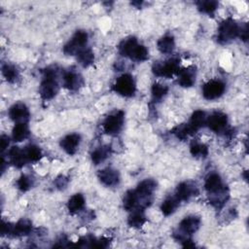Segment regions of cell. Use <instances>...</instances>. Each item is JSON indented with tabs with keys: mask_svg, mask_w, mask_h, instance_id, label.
<instances>
[{
	"mask_svg": "<svg viewBox=\"0 0 249 249\" xmlns=\"http://www.w3.org/2000/svg\"><path fill=\"white\" fill-rule=\"evenodd\" d=\"M239 30H240V26L231 18H229L223 20L220 23L218 28V33H217L218 43L222 45L230 43L231 41L234 40L236 37L239 36Z\"/></svg>",
	"mask_w": 249,
	"mask_h": 249,
	"instance_id": "3957f363",
	"label": "cell"
},
{
	"mask_svg": "<svg viewBox=\"0 0 249 249\" xmlns=\"http://www.w3.org/2000/svg\"><path fill=\"white\" fill-rule=\"evenodd\" d=\"M200 226V218L195 215L185 217L179 224V231L174 232L173 236L183 242L184 240L188 239L190 235L195 233Z\"/></svg>",
	"mask_w": 249,
	"mask_h": 249,
	"instance_id": "277c9868",
	"label": "cell"
},
{
	"mask_svg": "<svg viewBox=\"0 0 249 249\" xmlns=\"http://www.w3.org/2000/svg\"><path fill=\"white\" fill-rule=\"evenodd\" d=\"M171 132L180 140H185L187 139L189 136H192V133L190 131V128L188 126L187 124H181L176 125Z\"/></svg>",
	"mask_w": 249,
	"mask_h": 249,
	"instance_id": "d6a6232c",
	"label": "cell"
},
{
	"mask_svg": "<svg viewBox=\"0 0 249 249\" xmlns=\"http://www.w3.org/2000/svg\"><path fill=\"white\" fill-rule=\"evenodd\" d=\"M77 59L78 62L83 66V67H88L90 64H92L94 60V54L89 48H85L82 51H80L77 54Z\"/></svg>",
	"mask_w": 249,
	"mask_h": 249,
	"instance_id": "4316f807",
	"label": "cell"
},
{
	"mask_svg": "<svg viewBox=\"0 0 249 249\" xmlns=\"http://www.w3.org/2000/svg\"><path fill=\"white\" fill-rule=\"evenodd\" d=\"M8 114L10 119L17 123H26L30 116L29 110L26 107V105L20 102L11 106Z\"/></svg>",
	"mask_w": 249,
	"mask_h": 249,
	"instance_id": "7c38bea8",
	"label": "cell"
},
{
	"mask_svg": "<svg viewBox=\"0 0 249 249\" xmlns=\"http://www.w3.org/2000/svg\"><path fill=\"white\" fill-rule=\"evenodd\" d=\"M2 74L9 83H15L18 79V70L12 64L5 63L2 65Z\"/></svg>",
	"mask_w": 249,
	"mask_h": 249,
	"instance_id": "f1b7e54d",
	"label": "cell"
},
{
	"mask_svg": "<svg viewBox=\"0 0 249 249\" xmlns=\"http://www.w3.org/2000/svg\"><path fill=\"white\" fill-rule=\"evenodd\" d=\"M17 186L21 192H26L32 188L33 179L26 174H22L17 181Z\"/></svg>",
	"mask_w": 249,
	"mask_h": 249,
	"instance_id": "e575fe53",
	"label": "cell"
},
{
	"mask_svg": "<svg viewBox=\"0 0 249 249\" xmlns=\"http://www.w3.org/2000/svg\"><path fill=\"white\" fill-rule=\"evenodd\" d=\"M12 229H13V224L10 222H6L4 220H2L1 223V234L10 236L11 232H12Z\"/></svg>",
	"mask_w": 249,
	"mask_h": 249,
	"instance_id": "d590c367",
	"label": "cell"
},
{
	"mask_svg": "<svg viewBox=\"0 0 249 249\" xmlns=\"http://www.w3.org/2000/svg\"><path fill=\"white\" fill-rule=\"evenodd\" d=\"M43 79L39 87V93L42 99L50 100L53 98L59 90L57 82V69L55 66H49L43 71Z\"/></svg>",
	"mask_w": 249,
	"mask_h": 249,
	"instance_id": "6da1fadb",
	"label": "cell"
},
{
	"mask_svg": "<svg viewBox=\"0 0 249 249\" xmlns=\"http://www.w3.org/2000/svg\"><path fill=\"white\" fill-rule=\"evenodd\" d=\"M68 184V179L64 176H58L55 180H54V185L56 186L57 189L62 190L64 189Z\"/></svg>",
	"mask_w": 249,
	"mask_h": 249,
	"instance_id": "8d00e7d4",
	"label": "cell"
},
{
	"mask_svg": "<svg viewBox=\"0 0 249 249\" xmlns=\"http://www.w3.org/2000/svg\"><path fill=\"white\" fill-rule=\"evenodd\" d=\"M9 160H10V162L18 168L22 167L23 165H25L28 162L26 156L24 154V150L23 149L21 150L17 146H14L10 149Z\"/></svg>",
	"mask_w": 249,
	"mask_h": 249,
	"instance_id": "d6986e66",
	"label": "cell"
},
{
	"mask_svg": "<svg viewBox=\"0 0 249 249\" xmlns=\"http://www.w3.org/2000/svg\"><path fill=\"white\" fill-rule=\"evenodd\" d=\"M226 188H227V186H225L223 184V181H222L220 175L217 173H211L205 179L204 189L206 190L208 195L216 194L218 192L223 191Z\"/></svg>",
	"mask_w": 249,
	"mask_h": 249,
	"instance_id": "9a60e30c",
	"label": "cell"
},
{
	"mask_svg": "<svg viewBox=\"0 0 249 249\" xmlns=\"http://www.w3.org/2000/svg\"><path fill=\"white\" fill-rule=\"evenodd\" d=\"M190 152L194 157L205 158L208 155V147L203 143L193 141L190 145Z\"/></svg>",
	"mask_w": 249,
	"mask_h": 249,
	"instance_id": "f546056e",
	"label": "cell"
},
{
	"mask_svg": "<svg viewBox=\"0 0 249 249\" xmlns=\"http://www.w3.org/2000/svg\"><path fill=\"white\" fill-rule=\"evenodd\" d=\"M196 70L195 66H188L178 73V84L183 88H190L196 82Z\"/></svg>",
	"mask_w": 249,
	"mask_h": 249,
	"instance_id": "2e32d148",
	"label": "cell"
},
{
	"mask_svg": "<svg viewBox=\"0 0 249 249\" xmlns=\"http://www.w3.org/2000/svg\"><path fill=\"white\" fill-rule=\"evenodd\" d=\"M226 86L220 80H211L202 87V95L207 100L219 98L225 92Z\"/></svg>",
	"mask_w": 249,
	"mask_h": 249,
	"instance_id": "9c48e42d",
	"label": "cell"
},
{
	"mask_svg": "<svg viewBox=\"0 0 249 249\" xmlns=\"http://www.w3.org/2000/svg\"><path fill=\"white\" fill-rule=\"evenodd\" d=\"M88 43V34L86 31L78 30L73 37L63 47V53L67 55H75L85 49Z\"/></svg>",
	"mask_w": 249,
	"mask_h": 249,
	"instance_id": "52a82bcc",
	"label": "cell"
},
{
	"mask_svg": "<svg viewBox=\"0 0 249 249\" xmlns=\"http://www.w3.org/2000/svg\"><path fill=\"white\" fill-rule=\"evenodd\" d=\"M84 85L83 77L74 72L68 71L63 75V86L69 90H78Z\"/></svg>",
	"mask_w": 249,
	"mask_h": 249,
	"instance_id": "e0dca14e",
	"label": "cell"
},
{
	"mask_svg": "<svg viewBox=\"0 0 249 249\" xmlns=\"http://www.w3.org/2000/svg\"><path fill=\"white\" fill-rule=\"evenodd\" d=\"M227 124H228V117L226 114L222 112L212 113L209 117L206 118V122H205V125H207L209 129H211L216 133L225 131Z\"/></svg>",
	"mask_w": 249,
	"mask_h": 249,
	"instance_id": "30bf717a",
	"label": "cell"
},
{
	"mask_svg": "<svg viewBox=\"0 0 249 249\" xmlns=\"http://www.w3.org/2000/svg\"><path fill=\"white\" fill-rule=\"evenodd\" d=\"M123 204L124 208L127 211H132L137 208V196L134 190H129L124 194Z\"/></svg>",
	"mask_w": 249,
	"mask_h": 249,
	"instance_id": "83f0119b",
	"label": "cell"
},
{
	"mask_svg": "<svg viewBox=\"0 0 249 249\" xmlns=\"http://www.w3.org/2000/svg\"><path fill=\"white\" fill-rule=\"evenodd\" d=\"M81 142V136L78 133H71L66 135L60 140V147L67 153L68 155H74Z\"/></svg>",
	"mask_w": 249,
	"mask_h": 249,
	"instance_id": "5bb4252c",
	"label": "cell"
},
{
	"mask_svg": "<svg viewBox=\"0 0 249 249\" xmlns=\"http://www.w3.org/2000/svg\"><path fill=\"white\" fill-rule=\"evenodd\" d=\"M32 231V223L27 219H20L16 224H13V229L10 236L19 237L27 235Z\"/></svg>",
	"mask_w": 249,
	"mask_h": 249,
	"instance_id": "ffe728a7",
	"label": "cell"
},
{
	"mask_svg": "<svg viewBox=\"0 0 249 249\" xmlns=\"http://www.w3.org/2000/svg\"><path fill=\"white\" fill-rule=\"evenodd\" d=\"M198 195V189L196 184L192 182H182L180 183L175 190L174 196L181 202L187 201L192 196Z\"/></svg>",
	"mask_w": 249,
	"mask_h": 249,
	"instance_id": "8fae6325",
	"label": "cell"
},
{
	"mask_svg": "<svg viewBox=\"0 0 249 249\" xmlns=\"http://www.w3.org/2000/svg\"><path fill=\"white\" fill-rule=\"evenodd\" d=\"M196 4V7H197L199 12L204 13V14H208V15L213 14L216 11V9L218 8V2L213 1V0L197 1Z\"/></svg>",
	"mask_w": 249,
	"mask_h": 249,
	"instance_id": "1f68e13d",
	"label": "cell"
},
{
	"mask_svg": "<svg viewBox=\"0 0 249 249\" xmlns=\"http://www.w3.org/2000/svg\"><path fill=\"white\" fill-rule=\"evenodd\" d=\"M152 96L154 100H160L168 91V88L160 83H154L152 86Z\"/></svg>",
	"mask_w": 249,
	"mask_h": 249,
	"instance_id": "836d02e7",
	"label": "cell"
},
{
	"mask_svg": "<svg viewBox=\"0 0 249 249\" xmlns=\"http://www.w3.org/2000/svg\"><path fill=\"white\" fill-rule=\"evenodd\" d=\"M179 204H180V201L174 196H169L161 203L160 210L164 216H169L173 212H175V210L177 209Z\"/></svg>",
	"mask_w": 249,
	"mask_h": 249,
	"instance_id": "484cf974",
	"label": "cell"
},
{
	"mask_svg": "<svg viewBox=\"0 0 249 249\" xmlns=\"http://www.w3.org/2000/svg\"><path fill=\"white\" fill-rule=\"evenodd\" d=\"M111 154V147L109 145H104L98 147L91 153V160L94 164H99L104 161Z\"/></svg>",
	"mask_w": 249,
	"mask_h": 249,
	"instance_id": "d4e9b609",
	"label": "cell"
},
{
	"mask_svg": "<svg viewBox=\"0 0 249 249\" xmlns=\"http://www.w3.org/2000/svg\"><path fill=\"white\" fill-rule=\"evenodd\" d=\"M85 206V197L82 194H75L73 195L68 202H67V208L71 214H75L82 210Z\"/></svg>",
	"mask_w": 249,
	"mask_h": 249,
	"instance_id": "44dd1931",
	"label": "cell"
},
{
	"mask_svg": "<svg viewBox=\"0 0 249 249\" xmlns=\"http://www.w3.org/2000/svg\"><path fill=\"white\" fill-rule=\"evenodd\" d=\"M9 143H10L9 137L7 135H5V134L1 135V137H0V145H1V151L2 152H4L8 148Z\"/></svg>",
	"mask_w": 249,
	"mask_h": 249,
	"instance_id": "74e56055",
	"label": "cell"
},
{
	"mask_svg": "<svg viewBox=\"0 0 249 249\" xmlns=\"http://www.w3.org/2000/svg\"><path fill=\"white\" fill-rule=\"evenodd\" d=\"M124 122V113L122 110L116 111L113 114L106 117L102 124V127L105 133L110 135L118 134L123 128Z\"/></svg>",
	"mask_w": 249,
	"mask_h": 249,
	"instance_id": "ba28073f",
	"label": "cell"
},
{
	"mask_svg": "<svg viewBox=\"0 0 249 249\" xmlns=\"http://www.w3.org/2000/svg\"><path fill=\"white\" fill-rule=\"evenodd\" d=\"M206 118L207 117L205 115V112H203L201 110H196L192 114L189 123H187L192 135L196 133V131L199 128H201L203 125H205Z\"/></svg>",
	"mask_w": 249,
	"mask_h": 249,
	"instance_id": "ac0fdd59",
	"label": "cell"
},
{
	"mask_svg": "<svg viewBox=\"0 0 249 249\" xmlns=\"http://www.w3.org/2000/svg\"><path fill=\"white\" fill-rule=\"evenodd\" d=\"M97 177L99 181L107 187H115L120 183V174L118 170L112 167H106L99 170Z\"/></svg>",
	"mask_w": 249,
	"mask_h": 249,
	"instance_id": "4fadbf2b",
	"label": "cell"
},
{
	"mask_svg": "<svg viewBox=\"0 0 249 249\" xmlns=\"http://www.w3.org/2000/svg\"><path fill=\"white\" fill-rule=\"evenodd\" d=\"M243 41H246L248 38V25L247 23L244 24V26H240V30H239V36Z\"/></svg>",
	"mask_w": 249,
	"mask_h": 249,
	"instance_id": "f35d334b",
	"label": "cell"
},
{
	"mask_svg": "<svg viewBox=\"0 0 249 249\" xmlns=\"http://www.w3.org/2000/svg\"><path fill=\"white\" fill-rule=\"evenodd\" d=\"M29 136V128L26 123H17L13 128V139L20 142Z\"/></svg>",
	"mask_w": 249,
	"mask_h": 249,
	"instance_id": "cb8c5ba5",
	"label": "cell"
},
{
	"mask_svg": "<svg viewBox=\"0 0 249 249\" xmlns=\"http://www.w3.org/2000/svg\"><path fill=\"white\" fill-rule=\"evenodd\" d=\"M23 150L28 161H38L43 156L41 149L36 145H28Z\"/></svg>",
	"mask_w": 249,
	"mask_h": 249,
	"instance_id": "4dcf8cb0",
	"label": "cell"
},
{
	"mask_svg": "<svg viewBox=\"0 0 249 249\" xmlns=\"http://www.w3.org/2000/svg\"><path fill=\"white\" fill-rule=\"evenodd\" d=\"M146 222L144 209H134L127 219V224L133 228H141Z\"/></svg>",
	"mask_w": 249,
	"mask_h": 249,
	"instance_id": "7402d4cb",
	"label": "cell"
},
{
	"mask_svg": "<svg viewBox=\"0 0 249 249\" xmlns=\"http://www.w3.org/2000/svg\"><path fill=\"white\" fill-rule=\"evenodd\" d=\"M152 71L157 77L171 78L173 75L178 74L180 71L179 59L171 58L163 62H157L153 65Z\"/></svg>",
	"mask_w": 249,
	"mask_h": 249,
	"instance_id": "5b68a950",
	"label": "cell"
},
{
	"mask_svg": "<svg viewBox=\"0 0 249 249\" xmlns=\"http://www.w3.org/2000/svg\"><path fill=\"white\" fill-rule=\"evenodd\" d=\"M135 82L130 74H123L113 85V90L122 96L130 97L135 93Z\"/></svg>",
	"mask_w": 249,
	"mask_h": 249,
	"instance_id": "8992f818",
	"label": "cell"
},
{
	"mask_svg": "<svg viewBox=\"0 0 249 249\" xmlns=\"http://www.w3.org/2000/svg\"><path fill=\"white\" fill-rule=\"evenodd\" d=\"M119 52L123 56L139 62L147 60L149 57L148 50L145 46L140 45L135 37L123 40L119 45Z\"/></svg>",
	"mask_w": 249,
	"mask_h": 249,
	"instance_id": "7a4b0ae2",
	"label": "cell"
},
{
	"mask_svg": "<svg viewBox=\"0 0 249 249\" xmlns=\"http://www.w3.org/2000/svg\"><path fill=\"white\" fill-rule=\"evenodd\" d=\"M157 47L159 49V51L161 53H165V54H168V53H171L175 48V41H174V38L172 36H169V35H166V36H163L161 37L158 43H157Z\"/></svg>",
	"mask_w": 249,
	"mask_h": 249,
	"instance_id": "603a6c76",
	"label": "cell"
}]
</instances>
